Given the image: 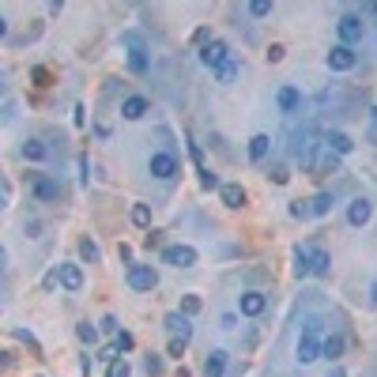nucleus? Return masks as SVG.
Masks as SVG:
<instances>
[{
    "instance_id": "obj_2",
    "label": "nucleus",
    "mask_w": 377,
    "mask_h": 377,
    "mask_svg": "<svg viewBox=\"0 0 377 377\" xmlns=\"http://www.w3.org/2000/svg\"><path fill=\"white\" fill-rule=\"evenodd\" d=\"M336 31H339V45H351L355 49V42H362V34H366V23H362V15L347 12V15H339Z\"/></svg>"
},
{
    "instance_id": "obj_40",
    "label": "nucleus",
    "mask_w": 377,
    "mask_h": 377,
    "mask_svg": "<svg viewBox=\"0 0 377 377\" xmlns=\"http://www.w3.org/2000/svg\"><path fill=\"white\" fill-rule=\"evenodd\" d=\"M167 355H170V358H181V355H185V344H181V339H170Z\"/></svg>"
},
{
    "instance_id": "obj_3",
    "label": "nucleus",
    "mask_w": 377,
    "mask_h": 377,
    "mask_svg": "<svg viewBox=\"0 0 377 377\" xmlns=\"http://www.w3.org/2000/svg\"><path fill=\"white\" fill-rule=\"evenodd\" d=\"M125 279H128V287H132V291H144V294L159 287V272H155L151 264H128Z\"/></svg>"
},
{
    "instance_id": "obj_32",
    "label": "nucleus",
    "mask_w": 377,
    "mask_h": 377,
    "mask_svg": "<svg viewBox=\"0 0 377 377\" xmlns=\"http://www.w3.org/2000/svg\"><path fill=\"white\" fill-rule=\"evenodd\" d=\"M178 314H185V317L200 314V298H197V294H185V298H181V309H178Z\"/></svg>"
},
{
    "instance_id": "obj_51",
    "label": "nucleus",
    "mask_w": 377,
    "mask_h": 377,
    "mask_svg": "<svg viewBox=\"0 0 377 377\" xmlns=\"http://www.w3.org/2000/svg\"><path fill=\"white\" fill-rule=\"evenodd\" d=\"M0 95H4V84H0Z\"/></svg>"
},
{
    "instance_id": "obj_44",
    "label": "nucleus",
    "mask_w": 377,
    "mask_h": 377,
    "mask_svg": "<svg viewBox=\"0 0 377 377\" xmlns=\"http://www.w3.org/2000/svg\"><path fill=\"white\" fill-rule=\"evenodd\" d=\"M4 268H8V249L0 245V272H4Z\"/></svg>"
},
{
    "instance_id": "obj_26",
    "label": "nucleus",
    "mask_w": 377,
    "mask_h": 377,
    "mask_svg": "<svg viewBox=\"0 0 377 377\" xmlns=\"http://www.w3.org/2000/svg\"><path fill=\"white\" fill-rule=\"evenodd\" d=\"M76 339H79V344H87V347H95V344H98V325H91V321H79V325H76Z\"/></svg>"
},
{
    "instance_id": "obj_33",
    "label": "nucleus",
    "mask_w": 377,
    "mask_h": 377,
    "mask_svg": "<svg viewBox=\"0 0 377 377\" xmlns=\"http://www.w3.org/2000/svg\"><path fill=\"white\" fill-rule=\"evenodd\" d=\"M294 275H309V261H306V249H294Z\"/></svg>"
},
{
    "instance_id": "obj_17",
    "label": "nucleus",
    "mask_w": 377,
    "mask_h": 377,
    "mask_svg": "<svg viewBox=\"0 0 377 377\" xmlns=\"http://www.w3.org/2000/svg\"><path fill=\"white\" fill-rule=\"evenodd\" d=\"M219 200H223L231 211H238V208L245 204V189L238 185V181H226V185H219Z\"/></svg>"
},
{
    "instance_id": "obj_47",
    "label": "nucleus",
    "mask_w": 377,
    "mask_h": 377,
    "mask_svg": "<svg viewBox=\"0 0 377 377\" xmlns=\"http://www.w3.org/2000/svg\"><path fill=\"white\" fill-rule=\"evenodd\" d=\"M370 302L377 306V283H370Z\"/></svg>"
},
{
    "instance_id": "obj_41",
    "label": "nucleus",
    "mask_w": 377,
    "mask_h": 377,
    "mask_svg": "<svg viewBox=\"0 0 377 377\" xmlns=\"http://www.w3.org/2000/svg\"><path fill=\"white\" fill-rule=\"evenodd\" d=\"M98 358H102V362L109 366V362H114V358H125V355H117L114 347H102V351H98Z\"/></svg>"
},
{
    "instance_id": "obj_43",
    "label": "nucleus",
    "mask_w": 377,
    "mask_h": 377,
    "mask_svg": "<svg viewBox=\"0 0 377 377\" xmlns=\"http://www.w3.org/2000/svg\"><path fill=\"white\" fill-rule=\"evenodd\" d=\"M12 366H15V358L8 351H0V370H12Z\"/></svg>"
},
{
    "instance_id": "obj_16",
    "label": "nucleus",
    "mask_w": 377,
    "mask_h": 377,
    "mask_svg": "<svg viewBox=\"0 0 377 377\" xmlns=\"http://www.w3.org/2000/svg\"><path fill=\"white\" fill-rule=\"evenodd\" d=\"M344 347H347L344 332H332V336H325V339H321V358H328V362H339Z\"/></svg>"
},
{
    "instance_id": "obj_6",
    "label": "nucleus",
    "mask_w": 377,
    "mask_h": 377,
    "mask_svg": "<svg viewBox=\"0 0 377 377\" xmlns=\"http://www.w3.org/2000/svg\"><path fill=\"white\" fill-rule=\"evenodd\" d=\"M197 261H200V253L192 245H167L162 249V264H170V268H192Z\"/></svg>"
},
{
    "instance_id": "obj_4",
    "label": "nucleus",
    "mask_w": 377,
    "mask_h": 377,
    "mask_svg": "<svg viewBox=\"0 0 377 377\" xmlns=\"http://www.w3.org/2000/svg\"><path fill=\"white\" fill-rule=\"evenodd\" d=\"M147 174L159 181H170L174 174H178V155L174 151H155L151 159H147Z\"/></svg>"
},
{
    "instance_id": "obj_9",
    "label": "nucleus",
    "mask_w": 377,
    "mask_h": 377,
    "mask_svg": "<svg viewBox=\"0 0 377 377\" xmlns=\"http://www.w3.org/2000/svg\"><path fill=\"white\" fill-rule=\"evenodd\" d=\"M200 61H204L208 68H223V64L231 61V45H226L223 38H211L204 49H200Z\"/></svg>"
},
{
    "instance_id": "obj_48",
    "label": "nucleus",
    "mask_w": 377,
    "mask_h": 377,
    "mask_svg": "<svg viewBox=\"0 0 377 377\" xmlns=\"http://www.w3.org/2000/svg\"><path fill=\"white\" fill-rule=\"evenodd\" d=\"M8 208V197H4V189H0V211H4Z\"/></svg>"
},
{
    "instance_id": "obj_19",
    "label": "nucleus",
    "mask_w": 377,
    "mask_h": 377,
    "mask_svg": "<svg viewBox=\"0 0 377 377\" xmlns=\"http://www.w3.org/2000/svg\"><path fill=\"white\" fill-rule=\"evenodd\" d=\"M223 370H226V351H223V347L208 351V358H204V374H208V377H223Z\"/></svg>"
},
{
    "instance_id": "obj_42",
    "label": "nucleus",
    "mask_w": 377,
    "mask_h": 377,
    "mask_svg": "<svg viewBox=\"0 0 377 377\" xmlns=\"http://www.w3.org/2000/svg\"><path fill=\"white\" fill-rule=\"evenodd\" d=\"M283 53H287L283 45H272V49H268V61H272V64H279V61H283Z\"/></svg>"
},
{
    "instance_id": "obj_15",
    "label": "nucleus",
    "mask_w": 377,
    "mask_h": 377,
    "mask_svg": "<svg viewBox=\"0 0 377 377\" xmlns=\"http://www.w3.org/2000/svg\"><path fill=\"white\" fill-rule=\"evenodd\" d=\"M275 102H279L283 114H294V109L302 106V91H298V87H291V84H283L279 91H275Z\"/></svg>"
},
{
    "instance_id": "obj_11",
    "label": "nucleus",
    "mask_w": 377,
    "mask_h": 377,
    "mask_svg": "<svg viewBox=\"0 0 377 377\" xmlns=\"http://www.w3.org/2000/svg\"><path fill=\"white\" fill-rule=\"evenodd\" d=\"M370 219H374V204L366 197H355L351 208H347V223H351V226H366Z\"/></svg>"
},
{
    "instance_id": "obj_7",
    "label": "nucleus",
    "mask_w": 377,
    "mask_h": 377,
    "mask_svg": "<svg viewBox=\"0 0 377 377\" xmlns=\"http://www.w3.org/2000/svg\"><path fill=\"white\" fill-rule=\"evenodd\" d=\"M268 309V294L264 291H242L238 294V314L242 317H261Z\"/></svg>"
},
{
    "instance_id": "obj_45",
    "label": "nucleus",
    "mask_w": 377,
    "mask_h": 377,
    "mask_svg": "<svg viewBox=\"0 0 377 377\" xmlns=\"http://www.w3.org/2000/svg\"><path fill=\"white\" fill-rule=\"evenodd\" d=\"M0 38H8V20L0 15Z\"/></svg>"
},
{
    "instance_id": "obj_20",
    "label": "nucleus",
    "mask_w": 377,
    "mask_h": 377,
    "mask_svg": "<svg viewBox=\"0 0 377 377\" xmlns=\"http://www.w3.org/2000/svg\"><path fill=\"white\" fill-rule=\"evenodd\" d=\"M147 68H151L147 49H144V45H132V53H128V72H132V76H144Z\"/></svg>"
},
{
    "instance_id": "obj_24",
    "label": "nucleus",
    "mask_w": 377,
    "mask_h": 377,
    "mask_svg": "<svg viewBox=\"0 0 377 377\" xmlns=\"http://www.w3.org/2000/svg\"><path fill=\"white\" fill-rule=\"evenodd\" d=\"M328 211H332V192H317V197L309 200L306 215H328Z\"/></svg>"
},
{
    "instance_id": "obj_37",
    "label": "nucleus",
    "mask_w": 377,
    "mask_h": 377,
    "mask_svg": "<svg viewBox=\"0 0 377 377\" xmlns=\"http://www.w3.org/2000/svg\"><path fill=\"white\" fill-rule=\"evenodd\" d=\"M57 283H61V268H53V272L45 275V279H42V287H45V291H53V287H57Z\"/></svg>"
},
{
    "instance_id": "obj_29",
    "label": "nucleus",
    "mask_w": 377,
    "mask_h": 377,
    "mask_svg": "<svg viewBox=\"0 0 377 377\" xmlns=\"http://www.w3.org/2000/svg\"><path fill=\"white\" fill-rule=\"evenodd\" d=\"M238 72H242V68H238L234 61H226L223 68H215V76H219V84H234V79H238Z\"/></svg>"
},
{
    "instance_id": "obj_30",
    "label": "nucleus",
    "mask_w": 377,
    "mask_h": 377,
    "mask_svg": "<svg viewBox=\"0 0 377 377\" xmlns=\"http://www.w3.org/2000/svg\"><path fill=\"white\" fill-rule=\"evenodd\" d=\"M12 336L20 339V344H26V347H31V351H42L38 336H34V332H26V328H12Z\"/></svg>"
},
{
    "instance_id": "obj_46",
    "label": "nucleus",
    "mask_w": 377,
    "mask_h": 377,
    "mask_svg": "<svg viewBox=\"0 0 377 377\" xmlns=\"http://www.w3.org/2000/svg\"><path fill=\"white\" fill-rule=\"evenodd\" d=\"M328 377H347V374L339 370V366H332V370H328Z\"/></svg>"
},
{
    "instance_id": "obj_21",
    "label": "nucleus",
    "mask_w": 377,
    "mask_h": 377,
    "mask_svg": "<svg viewBox=\"0 0 377 377\" xmlns=\"http://www.w3.org/2000/svg\"><path fill=\"white\" fill-rule=\"evenodd\" d=\"M268 151H272V136L256 132L253 140H249V159L253 162H264V159H268Z\"/></svg>"
},
{
    "instance_id": "obj_50",
    "label": "nucleus",
    "mask_w": 377,
    "mask_h": 377,
    "mask_svg": "<svg viewBox=\"0 0 377 377\" xmlns=\"http://www.w3.org/2000/svg\"><path fill=\"white\" fill-rule=\"evenodd\" d=\"M374 121H377V106H374Z\"/></svg>"
},
{
    "instance_id": "obj_13",
    "label": "nucleus",
    "mask_w": 377,
    "mask_h": 377,
    "mask_svg": "<svg viewBox=\"0 0 377 377\" xmlns=\"http://www.w3.org/2000/svg\"><path fill=\"white\" fill-rule=\"evenodd\" d=\"M61 268V287L68 291V294H76V291H84V268L79 264H57Z\"/></svg>"
},
{
    "instance_id": "obj_38",
    "label": "nucleus",
    "mask_w": 377,
    "mask_h": 377,
    "mask_svg": "<svg viewBox=\"0 0 377 377\" xmlns=\"http://www.w3.org/2000/svg\"><path fill=\"white\" fill-rule=\"evenodd\" d=\"M98 325H102V332H121V325H117V317H102V321H98Z\"/></svg>"
},
{
    "instance_id": "obj_39",
    "label": "nucleus",
    "mask_w": 377,
    "mask_h": 377,
    "mask_svg": "<svg viewBox=\"0 0 377 377\" xmlns=\"http://www.w3.org/2000/svg\"><path fill=\"white\" fill-rule=\"evenodd\" d=\"M192 42H197V45H200V49H204V45L211 42V31H208V26H200V31H197V34H192Z\"/></svg>"
},
{
    "instance_id": "obj_23",
    "label": "nucleus",
    "mask_w": 377,
    "mask_h": 377,
    "mask_svg": "<svg viewBox=\"0 0 377 377\" xmlns=\"http://www.w3.org/2000/svg\"><path fill=\"white\" fill-rule=\"evenodd\" d=\"M128 219H132V226H140V231H151V204H132Z\"/></svg>"
},
{
    "instance_id": "obj_49",
    "label": "nucleus",
    "mask_w": 377,
    "mask_h": 377,
    "mask_svg": "<svg viewBox=\"0 0 377 377\" xmlns=\"http://www.w3.org/2000/svg\"><path fill=\"white\" fill-rule=\"evenodd\" d=\"M370 12H374V15H377V4H370Z\"/></svg>"
},
{
    "instance_id": "obj_34",
    "label": "nucleus",
    "mask_w": 377,
    "mask_h": 377,
    "mask_svg": "<svg viewBox=\"0 0 377 377\" xmlns=\"http://www.w3.org/2000/svg\"><path fill=\"white\" fill-rule=\"evenodd\" d=\"M144 370H147V377H159L162 374V358L159 355H147L144 358Z\"/></svg>"
},
{
    "instance_id": "obj_25",
    "label": "nucleus",
    "mask_w": 377,
    "mask_h": 377,
    "mask_svg": "<svg viewBox=\"0 0 377 377\" xmlns=\"http://www.w3.org/2000/svg\"><path fill=\"white\" fill-rule=\"evenodd\" d=\"M79 256H84L87 264H98V261H102V249H98L95 238H79Z\"/></svg>"
},
{
    "instance_id": "obj_8",
    "label": "nucleus",
    "mask_w": 377,
    "mask_h": 377,
    "mask_svg": "<svg viewBox=\"0 0 377 377\" xmlns=\"http://www.w3.org/2000/svg\"><path fill=\"white\" fill-rule=\"evenodd\" d=\"M325 64L332 72H351L355 64H358V53L351 49V45H332V49H328V57H325Z\"/></svg>"
},
{
    "instance_id": "obj_36",
    "label": "nucleus",
    "mask_w": 377,
    "mask_h": 377,
    "mask_svg": "<svg viewBox=\"0 0 377 377\" xmlns=\"http://www.w3.org/2000/svg\"><path fill=\"white\" fill-rule=\"evenodd\" d=\"M200 185H204V189H219V178L208 167H200Z\"/></svg>"
},
{
    "instance_id": "obj_22",
    "label": "nucleus",
    "mask_w": 377,
    "mask_h": 377,
    "mask_svg": "<svg viewBox=\"0 0 377 377\" xmlns=\"http://www.w3.org/2000/svg\"><path fill=\"white\" fill-rule=\"evenodd\" d=\"M20 155H23L26 162H45V159H49V147H45L42 140H26L20 147Z\"/></svg>"
},
{
    "instance_id": "obj_18",
    "label": "nucleus",
    "mask_w": 377,
    "mask_h": 377,
    "mask_svg": "<svg viewBox=\"0 0 377 377\" xmlns=\"http://www.w3.org/2000/svg\"><path fill=\"white\" fill-rule=\"evenodd\" d=\"M306 261H309V275H328L332 256H328V249H306Z\"/></svg>"
},
{
    "instance_id": "obj_31",
    "label": "nucleus",
    "mask_w": 377,
    "mask_h": 377,
    "mask_svg": "<svg viewBox=\"0 0 377 377\" xmlns=\"http://www.w3.org/2000/svg\"><path fill=\"white\" fill-rule=\"evenodd\" d=\"M249 15H253V20H264V15H272V0H253V4H249Z\"/></svg>"
},
{
    "instance_id": "obj_35",
    "label": "nucleus",
    "mask_w": 377,
    "mask_h": 377,
    "mask_svg": "<svg viewBox=\"0 0 377 377\" xmlns=\"http://www.w3.org/2000/svg\"><path fill=\"white\" fill-rule=\"evenodd\" d=\"M268 178H272V185H287V181H291V174H287V167H272Z\"/></svg>"
},
{
    "instance_id": "obj_28",
    "label": "nucleus",
    "mask_w": 377,
    "mask_h": 377,
    "mask_svg": "<svg viewBox=\"0 0 377 377\" xmlns=\"http://www.w3.org/2000/svg\"><path fill=\"white\" fill-rule=\"evenodd\" d=\"M132 347H136L132 332H117V336H114V351H117V355H128Z\"/></svg>"
},
{
    "instance_id": "obj_14",
    "label": "nucleus",
    "mask_w": 377,
    "mask_h": 377,
    "mask_svg": "<svg viewBox=\"0 0 377 377\" xmlns=\"http://www.w3.org/2000/svg\"><path fill=\"white\" fill-rule=\"evenodd\" d=\"M147 109H151V102H147L144 95H128L121 102V117H125V121H140Z\"/></svg>"
},
{
    "instance_id": "obj_12",
    "label": "nucleus",
    "mask_w": 377,
    "mask_h": 377,
    "mask_svg": "<svg viewBox=\"0 0 377 377\" xmlns=\"http://www.w3.org/2000/svg\"><path fill=\"white\" fill-rule=\"evenodd\" d=\"M321 147H325V151H332L336 159H344V155H351V151H355V140H351L347 132H328Z\"/></svg>"
},
{
    "instance_id": "obj_10",
    "label": "nucleus",
    "mask_w": 377,
    "mask_h": 377,
    "mask_svg": "<svg viewBox=\"0 0 377 377\" xmlns=\"http://www.w3.org/2000/svg\"><path fill=\"white\" fill-rule=\"evenodd\" d=\"M167 332H170V339H181V344H189L192 339V325H189V317L185 314H167Z\"/></svg>"
},
{
    "instance_id": "obj_1",
    "label": "nucleus",
    "mask_w": 377,
    "mask_h": 377,
    "mask_svg": "<svg viewBox=\"0 0 377 377\" xmlns=\"http://www.w3.org/2000/svg\"><path fill=\"white\" fill-rule=\"evenodd\" d=\"M298 358L302 366H309V362H317L321 358V321H309L306 325V332L298 336Z\"/></svg>"
},
{
    "instance_id": "obj_27",
    "label": "nucleus",
    "mask_w": 377,
    "mask_h": 377,
    "mask_svg": "<svg viewBox=\"0 0 377 377\" xmlns=\"http://www.w3.org/2000/svg\"><path fill=\"white\" fill-rule=\"evenodd\" d=\"M106 377H132V366H128V358H114V362L106 366Z\"/></svg>"
},
{
    "instance_id": "obj_5",
    "label": "nucleus",
    "mask_w": 377,
    "mask_h": 377,
    "mask_svg": "<svg viewBox=\"0 0 377 377\" xmlns=\"http://www.w3.org/2000/svg\"><path fill=\"white\" fill-rule=\"evenodd\" d=\"M31 192H34V200H42V204H57L61 200V181L49 178V174H34Z\"/></svg>"
}]
</instances>
